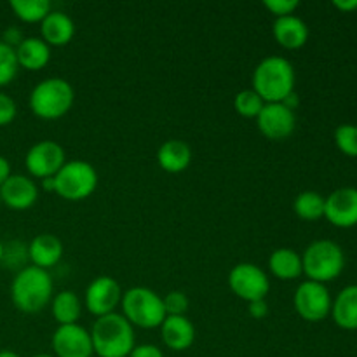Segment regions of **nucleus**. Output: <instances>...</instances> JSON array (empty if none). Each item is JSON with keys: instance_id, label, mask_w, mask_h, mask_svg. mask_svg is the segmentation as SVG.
Returning a JSON list of instances; mask_svg holds the SVG:
<instances>
[{"instance_id": "f257e3e1", "label": "nucleus", "mask_w": 357, "mask_h": 357, "mask_svg": "<svg viewBox=\"0 0 357 357\" xmlns=\"http://www.w3.org/2000/svg\"><path fill=\"white\" fill-rule=\"evenodd\" d=\"M295 68L281 56L261 59L253 72V91L265 103H282L295 93Z\"/></svg>"}, {"instance_id": "f03ea898", "label": "nucleus", "mask_w": 357, "mask_h": 357, "mask_svg": "<svg viewBox=\"0 0 357 357\" xmlns=\"http://www.w3.org/2000/svg\"><path fill=\"white\" fill-rule=\"evenodd\" d=\"M89 333L98 357H129L135 349V328L122 314L98 317Z\"/></svg>"}, {"instance_id": "7ed1b4c3", "label": "nucleus", "mask_w": 357, "mask_h": 357, "mask_svg": "<svg viewBox=\"0 0 357 357\" xmlns=\"http://www.w3.org/2000/svg\"><path fill=\"white\" fill-rule=\"evenodd\" d=\"M10 298L21 312H40L52 298V279L49 272L33 265L21 268L10 284Z\"/></svg>"}, {"instance_id": "20e7f679", "label": "nucleus", "mask_w": 357, "mask_h": 357, "mask_svg": "<svg viewBox=\"0 0 357 357\" xmlns=\"http://www.w3.org/2000/svg\"><path fill=\"white\" fill-rule=\"evenodd\" d=\"M75 93L68 80L51 77L38 82L30 93V110L44 121L65 117L72 108Z\"/></svg>"}, {"instance_id": "39448f33", "label": "nucleus", "mask_w": 357, "mask_h": 357, "mask_svg": "<svg viewBox=\"0 0 357 357\" xmlns=\"http://www.w3.org/2000/svg\"><path fill=\"white\" fill-rule=\"evenodd\" d=\"M302 267L303 274L309 278V281L326 284V282L335 281L344 272V250L337 243H333V241H314L303 251Z\"/></svg>"}, {"instance_id": "423d86ee", "label": "nucleus", "mask_w": 357, "mask_h": 357, "mask_svg": "<svg viewBox=\"0 0 357 357\" xmlns=\"http://www.w3.org/2000/svg\"><path fill=\"white\" fill-rule=\"evenodd\" d=\"M121 305L122 316L131 323L132 328L138 326L143 330L160 328V324L167 317L162 298L145 286L128 289L122 295Z\"/></svg>"}, {"instance_id": "0eeeda50", "label": "nucleus", "mask_w": 357, "mask_h": 357, "mask_svg": "<svg viewBox=\"0 0 357 357\" xmlns=\"http://www.w3.org/2000/svg\"><path fill=\"white\" fill-rule=\"evenodd\" d=\"M98 187V173L86 160H68L54 176V192L66 201H84Z\"/></svg>"}, {"instance_id": "6e6552de", "label": "nucleus", "mask_w": 357, "mask_h": 357, "mask_svg": "<svg viewBox=\"0 0 357 357\" xmlns=\"http://www.w3.org/2000/svg\"><path fill=\"white\" fill-rule=\"evenodd\" d=\"M293 303H295L296 312H298V316L303 321L321 323V321H324L331 314V303H333V300H331L326 284H321V282L314 281H303L296 288Z\"/></svg>"}, {"instance_id": "1a4fd4ad", "label": "nucleus", "mask_w": 357, "mask_h": 357, "mask_svg": "<svg viewBox=\"0 0 357 357\" xmlns=\"http://www.w3.org/2000/svg\"><path fill=\"white\" fill-rule=\"evenodd\" d=\"M229 286L232 293L244 302H257L267 298L271 281L267 274L255 264H239L230 271Z\"/></svg>"}, {"instance_id": "9d476101", "label": "nucleus", "mask_w": 357, "mask_h": 357, "mask_svg": "<svg viewBox=\"0 0 357 357\" xmlns=\"http://www.w3.org/2000/svg\"><path fill=\"white\" fill-rule=\"evenodd\" d=\"M65 162V150L59 143L52 142V139L35 143L24 157V166H26L28 173L35 178H40V180L54 178Z\"/></svg>"}, {"instance_id": "9b49d317", "label": "nucleus", "mask_w": 357, "mask_h": 357, "mask_svg": "<svg viewBox=\"0 0 357 357\" xmlns=\"http://www.w3.org/2000/svg\"><path fill=\"white\" fill-rule=\"evenodd\" d=\"M257 126L265 138L272 142H282L295 131V110L286 107L284 103H265L257 117Z\"/></svg>"}, {"instance_id": "f8f14e48", "label": "nucleus", "mask_w": 357, "mask_h": 357, "mask_svg": "<svg viewBox=\"0 0 357 357\" xmlns=\"http://www.w3.org/2000/svg\"><path fill=\"white\" fill-rule=\"evenodd\" d=\"M122 300V289L110 275H100L86 289V307L93 316L103 317L115 312Z\"/></svg>"}, {"instance_id": "ddd939ff", "label": "nucleus", "mask_w": 357, "mask_h": 357, "mask_svg": "<svg viewBox=\"0 0 357 357\" xmlns=\"http://www.w3.org/2000/svg\"><path fill=\"white\" fill-rule=\"evenodd\" d=\"M324 218L338 229L357 225V188L344 187L324 199Z\"/></svg>"}, {"instance_id": "4468645a", "label": "nucleus", "mask_w": 357, "mask_h": 357, "mask_svg": "<svg viewBox=\"0 0 357 357\" xmlns=\"http://www.w3.org/2000/svg\"><path fill=\"white\" fill-rule=\"evenodd\" d=\"M51 344L56 357H91L94 354L91 333L80 324L58 326Z\"/></svg>"}, {"instance_id": "2eb2a0df", "label": "nucleus", "mask_w": 357, "mask_h": 357, "mask_svg": "<svg viewBox=\"0 0 357 357\" xmlns=\"http://www.w3.org/2000/svg\"><path fill=\"white\" fill-rule=\"evenodd\" d=\"M38 188L35 181H31L23 174H10L6 183L0 187V202L14 211L30 209L37 202Z\"/></svg>"}, {"instance_id": "dca6fc26", "label": "nucleus", "mask_w": 357, "mask_h": 357, "mask_svg": "<svg viewBox=\"0 0 357 357\" xmlns=\"http://www.w3.org/2000/svg\"><path fill=\"white\" fill-rule=\"evenodd\" d=\"M162 342L171 351H187L195 340V328L187 316H167L160 324Z\"/></svg>"}, {"instance_id": "f3484780", "label": "nucleus", "mask_w": 357, "mask_h": 357, "mask_svg": "<svg viewBox=\"0 0 357 357\" xmlns=\"http://www.w3.org/2000/svg\"><path fill=\"white\" fill-rule=\"evenodd\" d=\"M40 35L49 47H63L75 35V24L68 14L61 10H51L40 23Z\"/></svg>"}, {"instance_id": "a211bd4d", "label": "nucleus", "mask_w": 357, "mask_h": 357, "mask_svg": "<svg viewBox=\"0 0 357 357\" xmlns=\"http://www.w3.org/2000/svg\"><path fill=\"white\" fill-rule=\"evenodd\" d=\"M272 33H274V38L279 45H282L284 49H291V51L303 47L309 40V26L305 24V21L300 20L295 14L275 17Z\"/></svg>"}, {"instance_id": "6ab92c4d", "label": "nucleus", "mask_w": 357, "mask_h": 357, "mask_svg": "<svg viewBox=\"0 0 357 357\" xmlns=\"http://www.w3.org/2000/svg\"><path fill=\"white\" fill-rule=\"evenodd\" d=\"M28 257L33 267L49 271L61 260L63 243L54 234H38L28 246Z\"/></svg>"}, {"instance_id": "aec40b11", "label": "nucleus", "mask_w": 357, "mask_h": 357, "mask_svg": "<svg viewBox=\"0 0 357 357\" xmlns=\"http://www.w3.org/2000/svg\"><path fill=\"white\" fill-rule=\"evenodd\" d=\"M157 162L166 173H183L192 162V149L181 139H167L157 150Z\"/></svg>"}, {"instance_id": "412c9836", "label": "nucleus", "mask_w": 357, "mask_h": 357, "mask_svg": "<svg viewBox=\"0 0 357 357\" xmlns=\"http://www.w3.org/2000/svg\"><path fill=\"white\" fill-rule=\"evenodd\" d=\"M331 317L342 330H357V284L345 286L331 303Z\"/></svg>"}, {"instance_id": "4be33fe9", "label": "nucleus", "mask_w": 357, "mask_h": 357, "mask_svg": "<svg viewBox=\"0 0 357 357\" xmlns=\"http://www.w3.org/2000/svg\"><path fill=\"white\" fill-rule=\"evenodd\" d=\"M17 65L30 72L42 70L51 59V47L40 37H26L16 49Z\"/></svg>"}, {"instance_id": "5701e85b", "label": "nucleus", "mask_w": 357, "mask_h": 357, "mask_svg": "<svg viewBox=\"0 0 357 357\" xmlns=\"http://www.w3.org/2000/svg\"><path fill=\"white\" fill-rule=\"evenodd\" d=\"M268 268L281 281L298 279L303 274L302 255H298L291 248H279V250L272 251L271 258H268Z\"/></svg>"}, {"instance_id": "b1692460", "label": "nucleus", "mask_w": 357, "mask_h": 357, "mask_svg": "<svg viewBox=\"0 0 357 357\" xmlns=\"http://www.w3.org/2000/svg\"><path fill=\"white\" fill-rule=\"evenodd\" d=\"M51 312L52 316H54V319L58 321L59 326H65V324H77L80 312H82V303H80V298L77 296V293L66 289V291L58 293V295L52 298Z\"/></svg>"}, {"instance_id": "393cba45", "label": "nucleus", "mask_w": 357, "mask_h": 357, "mask_svg": "<svg viewBox=\"0 0 357 357\" xmlns=\"http://www.w3.org/2000/svg\"><path fill=\"white\" fill-rule=\"evenodd\" d=\"M296 216L307 222H316L324 216V197L319 192L305 190L296 195L295 204H293Z\"/></svg>"}, {"instance_id": "a878e982", "label": "nucleus", "mask_w": 357, "mask_h": 357, "mask_svg": "<svg viewBox=\"0 0 357 357\" xmlns=\"http://www.w3.org/2000/svg\"><path fill=\"white\" fill-rule=\"evenodd\" d=\"M10 9L24 23H42L52 10L47 0H13Z\"/></svg>"}, {"instance_id": "bb28decb", "label": "nucleus", "mask_w": 357, "mask_h": 357, "mask_svg": "<svg viewBox=\"0 0 357 357\" xmlns=\"http://www.w3.org/2000/svg\"><path fill=\"white\" fill-rule=\"evenodd\" d=\"M264 105L265 101L253 89L239 91L234 98V107H236L237 114L246 119H257Z\"/></svg>"}, {"instance_id": "cd10ccee", "label": "nucleus", "mask_w": 357, "mask_h": 357, "mask_svg": "<svg viewBox=\"0 0 357 357\" xmlns=\"http://www.w3.org/2000/svg\"><path fill=\"white\" fill-rule=\"evenodd\" d=\"M17 68H20V65H17L14 47L0 40V87L7 86L16 79Z\"/></svg>"}, {"instance_id": "c85d7f7f", "label": "nucleus", "mask_w": 357, "mask_h": 357, "mask_svg": "<svg viewBox=\"0 0 357 357\" xmlns=\"http://www.w3.org/2000/svg\"><path fill=\"white\" fill-rule=\"evenodd\" d=\"M335 143L338 150L347 157H357V126L342 124L335 129Z\"/></svg>"}, {"instance_id": "c756f323", "label": "nucleus", "mask_w": 357, "mask_h": 357, "mask_svg": "<svg viewBox=\"0 0 357 357\" xmlns=\"http://www.w3.org/2000/svg\"><path fill=\"white\" fill-rule=\"evenodd\" d=\"M162 302L166 316H185L190 305V300L183 291H169L164 296Z\"/></svg>"}, {"instance_id": "7c9ffc66", "label": "nucleus", "mask_w": 357, "mask_h": 357, "mask_svg": "<svg viewBox=\"0 0 357 357\" xmlns=\"http://www.w3.org/2000/svg\"><path fill=\"white\" fill-rule=\"evenodd\" d=\"M298 0H267L265 7L274 14L275 17L291 16L296 9H298Z\"/></svg>"}, {"instance_id": "2f4dec72", "label": "nucleus", "mask_w": 357, "mask_h": 357, "mask_svg": "<svg viewBox=\"0 0 357 357\" xmlns=\"http://www.w3.org/2000/svg\"><path fill=\"white\" fill-rule=\"evenodd\" d=\"M16 114L17 107L16 103H14L13 98L0 91V128L10 124V122L16 119Z\"/></svg>"}, {"instance_id": "473e14b6", "label": "nucleus", "mask_w": 357, "mask_h": 357, "mask_svg": "<svg viewBox=\"0 0 357 357\" xmlns=\"http://www.w3.org/2000/svg\"><path fill=\"white\" fill-rule=\"evenodd\" d=\"M129 357H164V354L159 347H155V345L143 344L135 345V349H132Z\"/></svg>"}, {"instance_id": "72a5a7b5", "label": "nucleus", "mask_w": 357, "mask_h": 357, "mask_svg": "<svg viewBox=\"0 0 357 357\" xmlns=\"http://www.w3.org/2000/svg\"><path fill=\"white\" fill-rule=\"evenodd\" d=\"M248 312L253 319H264L268 314V303L267 300H257V302L248 303Z\"/></svg>"}, {"instance_id": "f704fd0d", "label": "nucleus", "mask_w": 357, "mask_h": 357, "mask_svg": "<svg viewBox=\"0 0 357 357\" xmlns=\"http://www.w3.org/2000/svg\"><path fill=\"white\" fill-rule=\"evenodd\" d=\"M21 40H23V37H21V31L17 30V28H7L6 31H3V38H2V42L3 44H7V45H10V47H14L16 49L17 45L21 44Z\"/></svg>"}, {"instance_id": "c9c22d12", "label": "nucleus", "mask_w": 357, "mask_h": 357, "mask_svg": "<svg viewBox=\"0 0 357 357\" xmlns=\"http://www.w3.org/2000/svg\"><path fill=\"white\" fill-rule=\"evenodd\" d=\"M333 7H337L342 13H352L357 9V0H335Z\"/></svg>"}, {"instance_id": "e433bc0d", "label": "nucleus", "mask_w": 357, "mask_h": 357, "mask_svg": "<svg viewBox=\"0 0 357 357\" xmlns=\"http://www.w3.org/2000/svg\"><path fill=\"white\" fill-rule=\"evenodd\" d=\"M9 176H10V164H9V160H7L6 157L0 155V187H2V185L6 183V180Z\"/></svg>"}, {"instance_id": "4c0bfd02", "label": "nucleus", "mask_w": 357, "mask_h": 357, "mask_svg": "<svg viewBox=\"0 0 357 357\" xmlns=\"http://www.w3.org/2000/svg\"><path fill=\"white\" fill-rule=\"evenodd\" d=\"M42 187H44V190H54V178H45V180H42Z\"/></svg>"}, {"instance_id": "58836bf2", "label": "nucleus", "mask_w": 357, "mask_h": 357, "mask_svg": "<svg viewBox=\"0 0 357 357\" xmlns=\"http://www.w3.org/2000/svg\"><path fill=\"white\" fill-rule=\"evenodd\" d=\"M0 357H20L13 351H0Z\"/></svg>"}, {"instance_id": "ea45409f", "label": "nucleus", "mask_w": 357, "mask_h": 357, "mask_svg": "<svg viewBox=\"0 0 357 357\" xmlns=\"http://www.w3.org/2000/svg\"><path fill=\"white\" fill-rule=\"evenodd\" d=\"M3 253H6V246H3L2 241H0V261H3Z\"/></svg>"}, {"instance_id": "a19ab883", "label": "nucleus", "mask_w": 357, "mask_h": 357, "mask_svg": "<svg viewBox=\"0 0 357 357\" xmlns=\"http://www.w3.org/2000/svg\"><path fill=\"white\" fill-rule=\"evenodd\" d=\"M33 357H54V356H49V354H38V356H33Z\"/></svg>"}, {"instance_id": "79ce46f5", "label": "nucleus", "mask_w": 357, "mask_h": 357, "mask_svg": "<svg viewBox=\"0 0 357 357\" xmlns=\"http://www.w3.org/2000/svg\"><path fill=\"white\" fill-rule=\"evenodd\" d=\"M0 204H2V202H0Z\"/></svg>"}]
</instances>
